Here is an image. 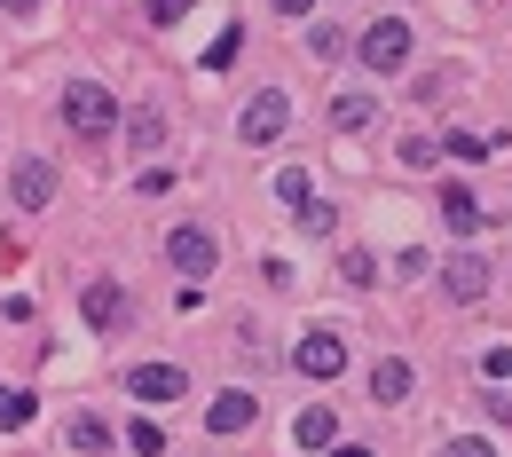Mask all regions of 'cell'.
<instances>
[{"instance_id": "7402d4cb", "label": "cell", "mask_w": 512, "mask_h": 457, "mask_svg": "<svg viewBox=\"0 0 512 457\" xmlns=\"http://www.w3.org/2000/svg\"><path fill=\"white\" fill-rule=\"evenodd\" d=\"M237 48H245V32H237V24H229V32H221V40H213V48H205V64H213V71H229V64H237Z\"/></svg>"}, {"instance_id": "e0dca14e", "label": "cell", "mask_w": 512, "mask_h": 457, "mask_svg": "<svg viewBox=\"0 0 512 457\" xmlns=\"http://www.w3.org/2000/svg\"><path fill=\"white\" fill-rule=\"evenodd\" d=\"M276 197H284V205L300 213V205L316 197V182H308V166H284V174H276Z\"/></svg>"}, {"instance_id": "9a60e30c", "label": "cell", "mask_w": 512, "mask_h": 457, "mask_svg": "<svg viewBox=\"0 0 512 457\" xmlns=\"http://www.w3.org/2000/svg\"><path fill=\"white\" fill-rule=\"evenodd\" d=\"M347 48H355V40H347L339 24H308V56H316V64H339Z\"/></svg>"}, {"instance_id": "44dd1931", "label": "cell", "mask_w": 512, "mask_h": 457, "mask_svg": "<svg viewBox=\"0 0 512 457\" xmlns=\"http://www.w3.org/2000/svg\"><path fill=\"white\" fill-rule=\"evenodd\" d=\"M300 229H308V237H331V229H339V213H331L323 197H308V205H300Z\"/></svg>"}, {"instance_id": "8fae6325", "label": "cell", "mask_w": 512, "mask_h": 457, "mask_svg": "<svg viewBox=\"0 0 512 457\" xmlns=\"http://www.w3.org/2000/svg\"><path fill=\"white\" fill-rule=\"evenodd\" d=\"M292 442H300V450H331V442H339V410H300V418H292Z\"/></svg>"}, {"instance_id": "9c48e42d", "label": "cell", "mask_w": 512, "mask_h": 457, "mask_svg": "<svg viewBox=\"0 0 512 457\" xmlns=\"http://www.w3.org/2000/svg\"><path fill=\"white\" fill-rule=\"evenodd\" d=\"M253 394L245 387H229V394H213V410H205V426H213V434H245V426H253Z\"/></svg>"}, {"instance_id": "2e32d148", "label": "cell", "mask_w": 512, "mask_h": 457, "mask_svg": "<svg viewBox=\"0 0 512 457\" xmlns=\"http://www.w3.org/2000/svg\"><path fill=\"white\" fill-rule=\"evenodd\" d=\"M331 127H339V134L371 127V95H339V103H331Z\"/></svg>"}, {"instance_id": "5b68a950", "label": "cell", "mask_w": 512, "mask_h": 457, "mask_svg": "<svg viewBox=\"0 0 512 457\" xmlns=\"http://www.w3.org/2000/svg\"><path fill=\"white\" fill-rule=\"evenodd\" d=\"M442 284H449L457 308H481V300H489V261H481V253H457V261L442 268Z\"/></svg>"}, {"instance_id": "d6986e66", "label": "cell", "mask_w": 512, "mask_h": 457, "mask_svg": "<svg viewBox=\"0 0 512 457\" xmlns=\"http://www.w3.org/2000/svg\"><path fill=\"white\" fill-rule=\"evenodd\" d=\"M71 450H111V426H103V418H71Z\"/></svg>"}, {"instance_id": "d4e9b609", "label": "cell", "mask_w": 512, "mask_h": 457, "mask_svg": "<svg viewBox=\"0 0 512 457\" xmlns=\"http://www.w3.org/2000/svg\"><path fill=\"white\" fill-rule=\"evenodd\" d=\"M442 158H489V142H481V134H449Z\"/></svg>"}, {"instance_id": "f546056e", "label": "cell", "mask_w": 512, "mask_h": 457, "mask_svg": "<svg viewBox=\"0 0 512 457\" xmlns=\"http://www.w3.org/2000/svg\"><path fill=\"white\" fill-rule=\"evenodd\" d=\"M0 8H16V16H24V8H40V0H0Z\"/></svg>"}, {"instance_id": "6da1fadb", "label": "cell", "mask_w": 512, "mask_h": 457, "mask_svg": "<svg viewBox=\"0 0 512 457\" xmlns=\"http://www.w3.org/2000/svg\"><path fill=\"white\" fill-rule=\"evenodd\" d=\"M64 127L79 142H103V134L119 127V103H111V87H95V79H71L64 87Z\"/></svg>"}, {"instance_id": "603a6c76", "label": "cell", "mask_w": 512, "mask_h": 457, "mask_svg": "<svg viewBox=\"0 0 512 457\" xmlns=\"http://www.w3.org/2000/svg\"><path fill=\"white\" fill-rule=\"evenodd\" d=\"M127 442H134V457H158V450H166V434H158L150 418H134V426H127Z\"/></svg>"}, {"instance_id": "ac0fdd59", "label": "cell", "mask_w": 512, "mask_h": 457, "mask_svg": "<svg viewBox=\"0 0 512 457\" xmlns=\"http://www.w3.org/2000/svg\"><path fill=\"white\" fill-rule=\"evenodd\" d=\"M339 276H347V284H355V292H371V284H379V261H371V253H355V245H347V253H339Z\"/></svg>"}, {"instance_id": "4dcf8cb0", "label": "cell", "mask_w": 512, "mask_h": 457, "mask_svg": "<svg viewBox=\"0 0 512 457\" xmlns=\"http://www.w3.org/2000/svg\"><path fill=\"white\" fill-rule=\"evenodd\" d=\"M331 457H371V450H331Z\"/></svg>"}, {"instance_id": "cb8c5ba5", "label": "cell", "mask_w": 512, "mask_h": 457, "mask_svg": "<svg viewBox=\"0 0 512 457\" xmlns=\"http://www.w3.org/2000/svg\"><path fill=\"white\" fill-rule=\"evenodd\" d=\"M434 158H442V142H426V134H410V142H402V166H434Z\"/></svg>"}, {"instance_id": "3957f363", "label": "cell", "mask_w": 512, "mask_h": 457, "mask_svg": "<svg viewBox=\"0 0 512 457\" xmlns=\"http://www.w3.org/2000/svg\"><path fill=\"white\" fill-rule=\"evenodd\" d=\"M166 261L182 268L190 284H205V276H213V261H221V245H213V229L182 221V229H166Z\"/></svg>"}, {"instance_id": "ba28073f", "label": "cell", "mask_w": 512, "mask_h": 457, "mask_svg": "<svg viewBox=\"0 0 512 457\" xmlns=\"http://www.w3.org/2000/svg\"><path fill=\"white\" fill-rule=\"evenodd\" d=\"M284 119H292V103H284V95L268 87L260 103H245V119H237V134H245V142H276V134H284Z\"/></svg>"}, {"instance_id": "4316f807", "label": "cell", "mask_w": 512, "mask_h": 457, "mask_svg": "<svg viewBox=\"0 0 512 457\" xmlns=\"http://www.w3.org/2000/svg\"><path fill=\"white\" fill-rule=\"evenodd\" d=\"M442 457H497V450H489V442H481V434H457V442H449Z\"/></svg>"}, {"instance_id": "4fadbf2b", "label": "cell", "mask_w": 512, "mask_h": 457, "mask_svg": "<svg viewBox=\"0 0 512 457\" xmlns=\"http://www.w3.org/2000/svg\"><path fill=\"white\" fill-rule=\"evenodd\" d=\"M442 221L457 229V237H473V229H481V205H473V190H457V182H449V190H442Z\"/></svg>"}, {"instance_id": "83f0119b", "label": "cell", "mask_w": 512, "mask_h": 457, "mask_svg": "<svg viewBox=\"0 0 512 457\" xmlns=\"http://www.w3.org/2000/svg\"><path fill=\"white\" fill-rule=\"evenodd\" d=\"M481 410H489L497 426H512V394H481Z\"/></svg>"}, {"instance_id": "30bf717a", "label": "cell", "mask_w": 512, "mask_h": 457, "mask_svg": "<svg viewBox=\"0 0 512 457\" xmlns=\"http://www.w3.org/2000/svg\"><path fill=\"white\" fill-rule=\"evenodd\" d=\"M134 402H174V394H182V371H174V363H134Z\"/></svg>"}, {"instance_id": "277c9868", "label": "cell", "mask_w": 512, "mask_h": 457, "mask_svg": "<svg viewBox=\"0 0 512 457\" xmlns=\"http://www.w3.org/2000/svg\"><path fill=\"white\" fill-rule=\"evenodd\" d=\"M292 371H300V379H339V371H347V347H339V331H300V347H292Z\"/></svg>"}, {"instance_id": "7c38bea8", "label": "cell", "mask_w": 512, "mask_h": 457, "mask_svg": "<svg viewBox=\"0 0 512 457\" xmlns=\"http://www.w3.org/2000/svg\"><path fill=\"white\" fill-rule=\"evenodd\" d=\"M127 142H134V158H150V150L166 142V111H158V103H142V111L127 119Z\"/></svg>"}, {"instance_id": "7a4b0ae2", "label": "cell", "mask_w": 512, "mask_h": 457, "mask_svg": "<svg viewBox=\"0 0 512 457\" xmlns=\"http://www.w3.org/2000/svg\"><path fill=\"white\" fill-rule=\"evenodd\" d=\"M355 56L379 71V79H394V71L410 64V24H402V16H379V24H371V32L355 40Z\"/></svg>"}, {"instance_id": "484cf974", "label": "cell", "mask_w": 512, "mask_h": 457, "mask_svg": "<svg viewBox=\"0 0 512 457\" xmlns=\"http://www.w3.org/2000/svg\"><path fill=\"white\" fill-rule=\"evenodd\" d=\"M190 8H197V0H150V24H182Z\"/></svg>"}, {"instance_id": "f1b7e54d", "label": "cell", "mask_w": 512, "mask_h": 457, "mask_svg": "<svg viewBox=\"0 0 512 457\" xmlns=\"http://www.w3.org/2000/svg\"><path fill=\"white\" fill-rule=\"evenodd\" d=\"M276 16H308V0H276Z\"/></svg>"}, {"instance_id": "8992f818", "label": "cell", "mask_w": 512, "mask_h": 457, "mask_svg": "<svg viewBox=\"0 0 512 457\" xmlns=\"http://www.w3.org/2000/svg\"><path fill=\"white\" fill-rule=\"evenodd\" d=\"M79 308H87V324H95V331H119V324H127V284L95 276V284L79 292Z\"/></svg>"}, {"instance_id": "52a82bcc", "label": "cell", "mask_w": 512, "mask_h": 457, "mask_svg": "<svg viewBox=\"0 0 512 457\" xmlns=\"http://www.w3.org/2000/svg\"><path fill=\"white\" fill-rule=\"evenodd\" d=\"M8 190H16V205H24V213H40V205L56 197V166H48V158H16Z\"/></svg>"}, {"instance_id": "ffe728a7", "label": "cell", "mask_w": 512, "mask_h": 457, "mask_svg": "<svg viewBox=\"0 0 512 457\" xmlns=\"http://www.w3.org/2000/svg\"><path fill=\"white\" fill-rule=\"evenodd\" d=\"M0 426H8V434L32 426V394H24V387H0Z\"/></svg>"}, {"instance_id": "5bb4252c", "label": "cell", "mask_w": 512, "mask_h": 457, "mask_svg": "<svg viewBox=\"0 0 512 457\" xmlns=\"http://www.w3.org/2000/svg\"><path fill=\"white\" fill-rule=\"evenodd\" d=\"M371 394H379V402H402V394H410V363H402V355H386L379 371H371Z\"/></svg>"}]
</instances>
